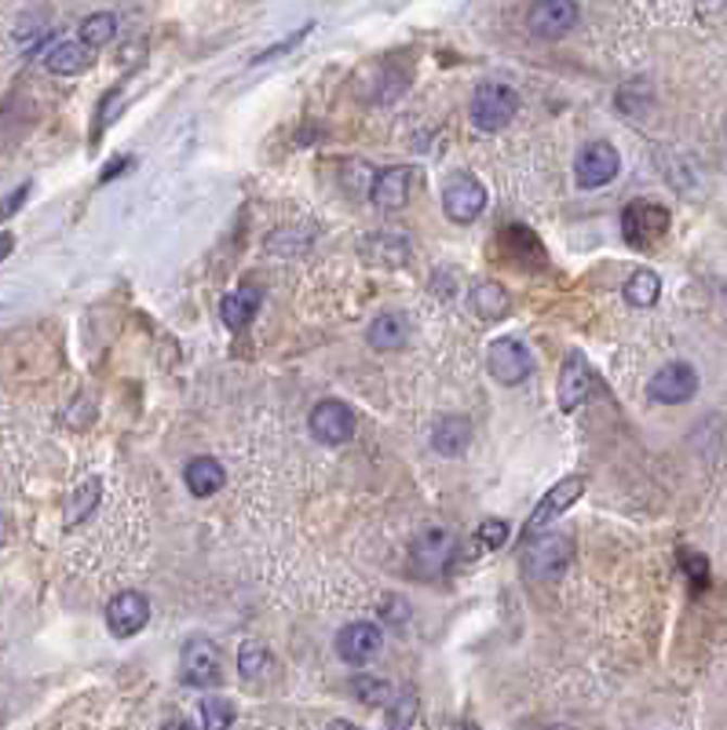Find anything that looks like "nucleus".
I'll list each match as a JSON object with an SVG mask.
<instances>
[{
	"instance_id": "1",
	"label": "nucleus",
	"mask_w": 727,
	"mask_h": 730,
	"mask_svg": "<svg viewBox=\"0 0 727 730\" xmlns=\"http://www.w3.org/2000/svg\"><path fill=\"white\" fill-rule=\"evenodd\" d=\"M669 223H673L669 208L659 202H647V197H636L622 213V234L633 248H651L654 242H662Z\"/></svg>"
},
{
	"instance_id": "2",
	"label": "nucleus",
	"mask_w": 727,
	"mask_h": 730,
	"mask_svg": "<svg viewBox=\"0 0 727 730\" xmlns=\"http://www.w3.org/2000/svg\"><path fill=\"white\" fill-rule=\"evenodd\" d=\"M450 559H457V534L446 526H432L413 541L410 569L421 581H432V577H439L443 569L450 566Z\"/></svg>"
},
{
	"instance_id": "3",
	"label": "nucleus",
	"mask_w": 727,
	"mask_h": 730,
	"mask_svg": "<svg viewBox=\"0 0 727 730\" xmlns=\"http://www.w3.org/2000/svg\"><path fill=\"white\" fill-rule=\"evenodd\" d=\"M520 114V95L508 85H480L472 95V125L480 132H501V128Z\"/></svg>"
},
{
	"instance_id": "4",
	"label": "nucleus",
	"mask_w": 727,
	"mask_h": 730,
	"mask_svg": "<svg viewBox=\"0 0 727 730\" xmlns=\"http://www.w3.org/2000/svg\"><path fill=\"white\" fill-rule=\"evenodd\" d=\"M617 168H622V157H617V150L607 143V139H596V143L582 146L574 157V179H577V187H585V190L607 187L617 176Z\"/></svg>"
},
{
	"instance_id": "5",
	"label": "nucleus",
	"mask_w": 727,
	"mask_h": 730,
	"mask_svg": "<svg viewBox=\"0 0 727 730\" xmlns=\"http://www.w3.org/2000/svg\"><path fill=\"white\" fill-rule=\"evenodd\" d=\"M647 395H651L654 402H662V406H684V402H691V398L699 395V373H694L687 362H669V366H662L659 373L651 376Z\"/></svg>"
},
{
	"instance_id": "6",
	"label": "nucleus",
	"mask_w": 727,
	"mask_h": 730,
	"mask_svg": "<svg viewBox=\"0 0 727 730\" xmlns=\"http://www.w3.org/2000/svg\"><path fill=\"white\" fill-rule=\"evenodd\" d=\"M486 366H490V376L497 384L515 387L534 373V355H531V347L520 344V340H497V344H490Z\"/></svg>"
},
{
	"instance_id": "7",
	"label": "nucleus",
	"mask_w": 727,
	"mask_h": 730,
	"mask_svg": "<svg viewBox=\"0 0 727 730\" xmlns=\"http://www.w3.org/2000/svg\"><path fill=\"white\" fill-rule=\"evenodd\" d=\"M486 208V190L475 176H450V183L443 187V213L454 223H472Z\"/></svg>"
},
{
	"instance_id": "8",
	"label": "nucleus",
	"mask_w": 727,
	"mask_h": 730,
	"mask_svg": "<svg viewBox=\"0 0 727 730\" xmlns=\"http://www.w3.org/2000/svg\"><path fill=\"white\" fill-rule=\"evenodd\" d=\"M566 559H571V541L560 534L537 537L534 545H526V577L534 581H556L563 577Z\"/></svg>"
},
{
	"instance_id": "9",
	"label": "nucleus",
	"mask_w": 727,
	"mask_h": 730,
	"mask_svg": "<svg viewBox=\"0 0 727 730\" xmlns=\"http://www.w3.org/2000/svg\"><path fill=\"white\" fill-rule=\"evenodd\" d=\"M585 486H589V483H585V475H566V478H560V483H556L549 494H545L541 501H537L534 515L526 518V529H531V534H537V529H545L549 523H556V518H560L563 512H571L574 501H582Z\"/></svg>"
},
{
	"instance_id": "10",
	"label": "nucleus",
	"mask_w": 727,
	"mask_h": 730,
	"mask_svg": "<svg viewBox=\"0 0 727 730\" xmlns=\"http://www.w3.org/2000/svg\"><path fill=\"white\" fill-rule=\"evenodd\" d=\"M311 435L326 446H344L355 435V413L341 398H326L311 409Z\"/></svg>"
},
{
	"instance_id": "11",
	"label": "nucleus",
	"mask_w": 727,
	"mask_h": 730,
	"mask_svg": "<svg viewBox=\"0 0 727 730\" xmlns=\"http://www.w3.org/2000/svg\"><path fill=\"white\" fill-rule=\"evenodd\" d=\"M381 646H384L381 628L370 622H352L336 632V654H341V662L352 668L373 662V657L381 654Z\"/></svg>"
},
{
	"instance_id": "12",
	"label": "nucleus",
	"mask_w": 727,
	"mask_h": 730,
	"mask_svg": "<svg viewBox=\"0 0 727 730\" xmlns=\"http://www.w3.org/2000/svg\"><path fill=\"white\" fill-rule=\"evenodd\" d=\"M146 625H151V603H146V595L122 592L106 603V628H111L117 639H132L143 632Z\"/></svg>"
},
{
	"instance_id": "13",
	"label": "nucleus",
	"mask_w": 727,
	"mask_h": 730,
	"mask_svg": "<svg viewBox=\"0 0 727 730\" xmlns=\"http://www.w3.org/2000/svg\"><path fill=\"white\" fill-rule=\"evenodd\" d=\"M577 23V4L574 0H537L526 15V26L531 34L545 37V41H556V37L571 34Z\"/></svg>"
},
{
	"instance_id": "14",
	"label": "nucleus",
	"mask_w": 727,
	"mask_h": 730,
	"mask_svg": "<svg viewBox=\"0 0 727 730\" xmlns=\"http://www.w3.org/2000/svg\"><path fill=\"white\" fill-rule=\"evenodd\" d=\"M224 679V662L220 650L205 639H194L191 646L183 650V683L191 687H216Z\"/></svg>"
},
{
	"instance_id": "15",
	"label": "nucleus",
	"mask_w": 727,
	"mask_h": 730,
	"mask_svg": "<svg viewBox=\"0 0 727 730\" xmlns=\"http://www.w3.org/2000/svg\"><path fill=\"white\" fill-rule=\"evenodd\" d=\"M410 190H413V168L395 165V168H384V172L373 176L370 202L377 208H387V213H395V208H406V202H410Z\"/></svg>"
},
{
	"instance_id": "16",
	"label": "nucleus",
	"mask_w": 727,
	"mask_h": 730,
	"mask_svg": "<svg viewBox=\"0 0 727 730\" xmlns=\"http://www.w3.org/2000/svg\"><path fill=\"white\" fill-rule=\"evenodd\" d=\"M589 387H592V369L585 362L582 355L571 351L563 362V373H560V387H556V398H560V409L563 413H574L577 406L589 398Z\"/></svg>"
},
{
	"instance_id": "17",
	"label": "nucleus",
	"mask_w": 727,
	"mask_h": 730,
	"mask_svg": "<svg viewBox=\"0 0 727 730\" xmlns=\"http://www.w3.org/2000/svg\"><path fill=\"white\" fill-rule=\"evenodd\" d=\"M362 256L377 267H406L413 248L403 234H370L362 242Z\"/></svg>"
},
{
	"instance_id": "18",
	"label": "nucleus",
	"mask_w": 727,
	"mask_h": 730,
	"mask_svg": "<svg viewBox=\"0 0 727 730\" xmlns=\"http://www.w3.org/2000/svg\"><path fill=\"white\" fill-rule=\"evenodd\" d=\"M183 483L194 497H213L220 494L227 483V472L216 457H194L191 464L183 468Z\"/></svg>"
},
{
	"instance_id": "19",
	"label": "nucleus",
	"mask_w": 727,
	"mask_h": 730,
	"mask_svg": "<svg viewBox=\"0 0 727 730\" xmlns=\"http://www.w3.org/2000/svg\"><path fill=\"white\" fill-rule=\"evenodd\" d=\"M366 340H370L373 351H398V347H406V340H410V322L395 311L377 315L373 325L366 329Z\"/></svg>"
},
{
	"instance_id": "20",
	"label": "nucleus",
	"mask_w": 727,
	"mask_h": 730,
	"mask_svg": "<svg viewBox=\"0 0 727 730\" xmlns=\"http://www.w3.org/2000/svg\"><path fill=\"white\" fill-rule=\"evenodd\" d=\"M260 304H264L260 289H253V285L234 289V293H231V296H224V304H220L224 325H227V329H245V325L256 318V311H260Z\"/></svg>"
},
{
	"instance_id": "21",
	"label": "nucleus",
	"mask_w": 727,
	"mask_h": 730,
	"mask_svg": "<svg viewBox=\"0 0 727 730\" xmlns=\"http://www.w3.org/2000/svg\"><path fill=\"white\" fill-rule=\"evenodd\" d=\"M468 443H472V424L464 417H443L432 427V449L443 457H461Z\"/></svg>"
},
{
	"instance_id": "22",
	"label": "nucleus",
	"mask_w": 727,
	"mask_h": 730,
	"mask_svg": "<svg viewBox=\"0 0 727 730\" xmlns=\"http://www.w3.org/2000/svg\"><path fill=\"white\" fill-rule=\"evenodd\" d=\"M88 63H92V52H88L85 41H63L44 55V66L52 69V74H63V77L85 74Z\"/></svg>"
},
{
	"instance_id": "23",
	"label": "nucleus",
	"mask_w": 727,
	"mask_h": 730,
	"mask_svg": "<svg viewBox=\"0 0 727 730\" xmlns=\"http://www.w3.org/2000/svg\"><path fill=\"white\" fill-rule=\"evenodd\" d=\"M472 311L483 318V322H501V318L512 311V299L497 282H480L472 285Z\"/></svg>"
},
{
	"instance_id": "24",
	"label": "nucleus",
	"mask_w": 727,
	"mask_h": 730,
	"mask_svg": "<svg viewBox=\"0 0 727 730\" xmlns=\"http://www.w3.org/2000/svg\"><path fill=\"white\" fill-rule=\"evenodd\" d=\"M659 296H662V282H659V274L647 271V267L625 282V299H629L633 307H654L659 304Z\"/></svg>"
},
{
	"instance_id": "25",
	"label": "nucleus",
	"mask_w": 727,
	"mask_h": 730,
	"mask_svg": "<svg viewBox=\"0 0 727 730\" xmlns=\"http://www.w3.org/2000/svg\"><path fill=\"white\" fill-rule=\"evenodd\" d=\"M352 690H355L358 702L370 705V708L392 705V697H395V690H392V683H387L384 676H355Z\"/></svg>"
},
{
	"instance_id": "26",
	"label": "nucleus",
	"mask_w": 727,
	"mask_h": 730,
	"mask_svg": "<svg viewBox=\"0 0 727 730\" xmlns=\"http://www.w3.org/2000/svg\"><path fill=\"white\" fill-rule=\"evenodd\" d=\"M117 34V18L111 12H95L81 23V41L88 48H106Z\"/></svg>"
},
{
	"instance_id": "27",
	"label": "nucleus",
	"mask_w": 727,
	"mask_h": 730,
	"mask_svg": "<svg viewBox=\"0 0 727 730\" xmlns=\"http://www.w3.org/2000/svg\"><path fill=\"white\" fill-rule=\"evenodd\" d=\"M99 504V478H88V483L77 489L74 497H69V508H66V526H77L85 523L88 515L95 512Z\"/></svg>"
},
{
	"instance_id": "28",
	"label": "nucleus",
	"mask_w": 727,
	"mask_h": 730,
	"mask_svg": "<svg viewBox=\"0 0 727 730\" xmlns=\"http://www.w3.org/2000/svg\"><path fill=\"white\" fill-rule=\"evenodd\" d=\"M238 673L245 679H260L271 673V654H267V646L260 643H245L238 650Z\"/></svg>"
},
{
	"instance_id": "29",
	"label": "nucleus",
	"mask_w": 727,
	"mask_h": 730,
	"mask_svg": "<svg viewBox=\"0 0 727 730\" xmlns=\"http://www.w3.org/2000/svg\"><path fill=\"white\" fill-rule=\"evenodd\" d=\"M234 723V705L227 697H205L202 702V727L208 730H224Z\"/></svg>"
},
{
	"instance_id": "30",
	"label": "nucleus",
	"mask_w": 727,
	"mask_h": 730,
	"mask_svg": "<svg viewBox=\"0 0 727 730\" xmlns=\"http://www.w3.org/2000/svg\"><path fill=\"white\" fill-rule=\"evenodd\" d=\"M680 566H684V574L691 577V585L699 588H710V563H705V555H699V552H680Z\"/></svg>"
},
{
	"instance_id": "31",
	"label": "nucleus",
	"mask_w": 727,
	"mask_h": 730,
	"mask_svg": "<svg viewBox=\"0 0 727 730\" xmlns=\"http://www.w3.org/2000/svg\"><path fill=\"white\" fill-rule=\"evenodd\" d=\"M387 708H392V723L395 727H410L417 719V694H413V690H403V694L392 697V705H387Z\"/></svg>"
},
{
	"instance_id": "32",
	"label": "nucleus",
	"mask_w": 727,
	"mask_h": 730,
	"mask_svg": "<svg viewBox=\"0 0 727 730\" xmlns=\"http://www.w3.org/2000/svg\"><path fill=\"white\" fill-rule=\"evenodd\" d=\"M480 541H483V548L497 552V548L508 541V523H505V518H486V523L480 526Z\"/></svg>"
},
{
	"instance_id": "33",
	"label": "nucleus",
	"mask_w": 727,
	"mask_h": 730,
	"mask_svg": "<svg viewBox=\"0 0 727 730\" xmlns=\"http://www.w3.org/2000/svg\"><path fill=\"white\" fill-rule=\"evenodd\" d=\"M307 34H311V23H307L304 29H296V34H289V37H285V41H282V44H275V48H267V52H260V55H256V59H253V66H264V63H271V59H278V55H285V52H289V48H296V44H301V41H304V37H307Z\"/></svg>"
},
{
	"instance_id": "34",
	"label": "nucleus",
	"mask_w": 727,
	"mask_h": 730,
	"mask_svg": "<svg viewBox=\"0 0 727 730\" xmlns=\"http://www.w3.org/2000/svg\"><path fill=\"white\" fill-rule=\"evenodd\" d=\"M29 190H34V187L23 183V187L15 190V194H8L4 202H0V216H4V219H8V216H15V213H18V205H23L26 197H29Z\"/></svg>"
},
{
	"instance_id": "35",
	"label": "nucleus",
	"mask_w": 727,
	"mask_h": 730,
	"mask_svg": "<svg viewBox=\"0 0 727 730\" xmlns=\"http://www.w3.org/2000/svg\"><path fill=\"white\" fill-rule=\"evenodd\" d=\"M125 168H128V162H114V165H106V168H103V176H99V179H103V183H111V179H114L117 172H125Z\"/></svg>"
},
{
	"instance_id": "36",
	"label": "nucleus",
	"mask_w": 727,
	"mask_h": 730,
	"mask_svg": "<svg viewBox=\"0 0 727 730\" xmlns=\"http://www.w3.org/2000/svg\"><path fill=\"white\" fill-rule=\"evenodd\" d=\"M12 248H15V238H12V234H0V259L12 253Z\"/></svg>"
},
{
	"instance_id": "37",
	"label": "nucleus",
	"mask_w": 727,
	"mask_h": 730,
	"mask_svg": "<svg viewBox=\"0 0 727 730\" xmlns=\"http://www.w3.org/2000/svg\"><path fill=\"white\" fill-rule=\"evenodd\" d=\"M4 541H8V523L0 518V545H4Z\"/></svg>"
}]
</instances>
